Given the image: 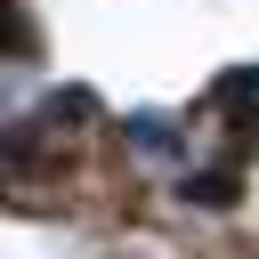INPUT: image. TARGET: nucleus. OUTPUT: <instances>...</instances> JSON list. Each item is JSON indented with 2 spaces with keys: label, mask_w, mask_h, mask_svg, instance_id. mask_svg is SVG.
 I'll use <instances>...</instances> for the list:
<instances>
[{
  "label": "nucleus",
  "mask_w": 259,
  "mask_h": 259,
  "mask_svg": "<svg viewBox=\"0 0 259 259\" xmlns=\"http://www.w3.org/2000/svg\"><path fill=\"white\" fill-rule=\"evenodd\" d=\"M121 138H130L138 154H186V138H178L162 113H130V121H121Z\"/></svg>",
  "instance_id": "f257e3e1"
},
{
  "label": "nucleus",
  "mask_w": 259,
  "mask_h": 259,
  "mask_svg": "<svg viewBox=\"0 0 259 259\" xmlns=\"http://www.w3.org/2000/svg\"><path fill=\"white\" fill-rule=\"evenodd\" d=\"M178 194H186L194 210H235V170H194Z\"/></svg>",
  "instance_id": "f03ea898"
},
{
  "label": "nucleus",
  "mask_w": 259,
  "mask_h": 259,
  "mask_svg": "<svg viewBox=\"0 0 259 259\" xmlns=\"http://www.w3.org/2000/svg\"><path fill=\"white\" fill-rule=\"evenodd\" d=\"M219 105H259V65H243V73H219V89H210Z\"/></svg>",
  "instance_id": "20e7f679"
},
{
  "label": "nucleus",
  "mask_w": 259,
  "mask_h": 259,
  "mask_svg": "<svg viewBox=\"0 0 259 259\" xmlns=\"http://www.w3.org/2000/svg\"><path fill=\"white\" fill-rule=\"evenodd\" d=\"M89 113H97V97H89V89H65V97H49V105H40V121H49V130H57V121H65V130H81Z\"/></svg>",
  "instance_id": "7ed1b4c3"
}]
</instances>
